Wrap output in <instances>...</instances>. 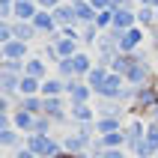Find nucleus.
<instances>
[{
  "label": "nucleus",
  "mask_w": 158,
  "mask_h": 158,
  "mask_svg": "<svg viewBox=\"0 0 158 158\" xmlns=\"http://www.w3.org/2000/svg\"><path fill=\"white\" fill-rule=\"evenodd\" d=\"M155 158H158V155H155Z\"/></svg>",
  "instance_id": "f257e3e1"
}]
</instances>
